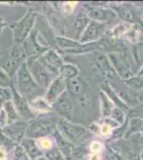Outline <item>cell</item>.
<instances>
[{"label":"cell","instance_id":"14","mask_svg":"<svg viewBox=\"0 0 143 160\" xmlns=\"http://www.w3.org/2000/svg\"><path fill=\"white\" fill-rule=\"evenodd\" d=\"M94 56L92 59V62L94 64L95 68L101 76L107 79H112L114 77H118L114 72L113 68L111 66L110 61H109L107 53L105 52H92Z\"/></svg>","mask_w":143,"mask_h":160},{"label":"cell","instance_id":"6","mask_svg":"<svg viewBox=\"0 0 143 160\" xmlns=\"http://www.w3.org/2000/svg\"><path fill=\"white\" fill-rule=\"evenodd\" d=\"M23 47L27 56V63H31L40 59L50 48L40 42V34L36 28L33 29L27 40L23 43Z\"/></svg>","mask_w":143,"mask_h":160},{"label":"cell","instance_id":"15","mask_svg":"<svg viewBox=\"0 0 143 160\" xmlns=\"http://www.w3.org/2000/svg\"><path fill=\"white\" fill-rule=\"evenodd\" d=\"M28 123L24 122V121H19V122L9 124L7 127H4L3 133L8 138L11 140L14 144H19L23 139L26 137V132H27Z\"/></svg>","mask_w":143,"mask_h":160},{"label":"cell","instance_id":"29","mask_svg":"<svg viewBox=\"0 0 143 160\" xmlns=\"http://www.w3.org/2000/svg\"><path fill=\"white\" fill-rule=\"evenodd\" d=\"M124 83L127 88L131 90H143V76H135V77H129L127 79H124Z\"/></svg>","mask_w":143,"mask_h":160},{"label":"cell","instance_id":"26","mask_svg":"<svg viewBox=\"0 0 143 160\" xmlns=\"http://www.w3.org/2000/svg\"><path fill=\"white\" fill-rule=\"evenodd\" d=\"M141 34H142L141 26L138 24H131L128 31L126 32V34L124 35V38L129 41V42H131L132 44H137L139 43Z\"/></svg>","mask_w":143,"mask_h":160},{"label":"cell","instance_id":"3","mask_svg":"<svg viewBox=\"0 0 143 160\" xmlns=\"http://www.w3.org/2000/svg\"><path fill=\"white\" fill-rule=\"evenodd\" d=\"M38 15L40 12L34 9H29L19 20L10 24V29L12 31L13 41L15 44H23L27 40L34 29Z\"/></svg>","mask_w":143,"mask_h":160},{"label":"cell","instance_id":"41","mask_svg":"<svg viewBox=\"0 0 143 160\" xmlns=\"http://www.w3.org/2000/svg\"><path fill=\"white\" fill-rule=\"evenodd\" d=\"M7 27V22L6 19L3 18V17H0V35L2 34V32H3L4 28Z\"/></svg>","mask_w":143,"mask_h":160},{"label":"cell","instance_id":"30","mask_svg":"<svg viewBox=\"0 0 143 160\" xmlns=\"http://www.w3.org/2000/svg\"><path fill=\"white\" fill-rule=\"evenodd\" d=\"M132 56L138 66L143 65V42L134 44L132 46Z\"/></svg>","mask_w":143,"mask_h":160},{"label":"cell","instance_id":"34","mask_svg":"<svg viewBox=\"0 0 143 160\" xmlns=\"http://www.w3.org/2000/svg\"><path fill=\"white\" fill-rule=\"evenodd\" d=\"M36 141H38V145H40L41 149H42L44 153L56 145V144H54V139L53 135L48 136V137H44V138H41V139H38V140H36Z\"/></svg>","mask_w":143,"mask_h":160},{"label":"cell","instance_id":"38","mask_svg":"<svg viewBox=\"0 0 143 160\" xmlns=\"http://www.w3.org/2000/svg\"><path fill=\"white\" fill-rule=\"evenodd\" d=\"M104 149L103 143L100 141H92L89 144V151L90 154H100Z\"/></svg>","mask_w":143,"mask_h":160},{"label":"cell","instance_id":"40","mask_svg":"<svg viewBox=\"0 0 143 160\" xmlns=\"http://www.w3.org/2000/svg\"><path fill=\"white\" fill-rule=\"evenodd\" d=\"M0 160H10L9 152H8L3 146H0Z\"/></svg>","mask_w":143,"mask_h":160},{"label":"cell","instance_id":"24","mask_svg":"<svg viewBox=\"0 0 143 160\" xmlns=\"http://www.w3.org/2000/svg\"><path fill=\"white\" fill-rule=\"evenodd\" d=\"M98 98H100V118H109L112 112L113 108L115 107L107 95L105 94L101 90L98 92Z\"/></svg>","mask_w":143,"mask_h":160},{"label":"cell","instance_id":"8","mask_svg":"<svg viewBox=\"0 0 143 160\" xmlns=\"http://www.w3.org/2000/svg\"><path fill=\"white\" fill-rule=\"evenodd\" d=\"M53 112L60 118L73 121L74 118V100L69 94V92H64L56 102L51 105Z\"/></svg>","mask_w":143,"mask_h":160},{"label":"cell","instance_id":"17","mask_svg":"<svg viewBox=\"0 0 143 160\" xmlns=\"http://www.w3.org/2000/svg\"><path fill=\"white\" fill-rule=\"evenodd\" d=\"M71 17L73 18V25H74V29H75L73 38L78 41L80 38V37H81V34L84 33V31L85 30L87 26L89 25L91 19L89 18V16L87 15V13L82 9L81 6L79 8H77L76 12H75L74 15H72Z\"/></svg>","mask_w":143,"mask_h":160},{"label":"cell","instance_id":"36","mask_svg":"<svg viewBox=\"0 0 143 160\" xmlns=\"http://www.w3.org/2000/svg\"><path fill=\"white\" fill-rule=\"evenodd\" d=\"M13 80L0 66V88H12Z\"/></svg>","mask_w":143,"mask_h":160},{"label":"cell","instance_id":"33","mask_svg":"<svg viewBox=\"0 0 143 160\" xmlns=\"http://www.w3.org/2000/svg\"><path fill=\"white\" fill-rule=\"evenodd\" d=\"M13 93L11 88H0V110L8 102L12 100Z\"/></svg>","mask_w":143,"mask_h":160},{"label":"cell","instance_id":"2","mask_svg":"<svg viewBox=\"0 0 143 160\" xmlns=\"http://www.w3.org/2000/svg\"><path fill=\"white\" fill-rule=\"evenodd\" d=\"M13 87L16 89V91L20 95L26 97L28 100L41 96V95H38V93L42 88L36 83L34 78L32 77L30 69L27 65V62L22 64V66L17 71L14 79H13Z\"/></svg>","mask_w":143,"mask_h":160},{"label":"cell","instance_id":"12","mask_svg":"<svg viewBox=\"0 0 143 160\" xmlns=\"http://www.w3.org/2000/svg\"><path fill=\"white\" fill-rule=\"evenodd\" d=\"M12 93H13V98L12 102L14 104V107L16 109L18 115L22 118V121L24 122H30L33 118L36 117V114L34 113V111L31 109L29 100H28L26 97H24L23 95H20L19 93L16 91L14 87L12 86Z\"/></svg>","mask_w":143,"mask_h":160},{"label":"cell","instance_id":"9","mask_svg":"<svg viewBox=\"0 0 143 160\" xmlns=\"http://www.w3.org/2000/svg\"><path fill=\"white\" fill-rule=\"evenodd\" d=\"M28 68L30 69V73L32 75V77L34 78L35 82L38 84L42 89L46 90L48 86L50 84V82L53 81L54 78H57L54 74H51L45 66L43 65V63L40 61V59H38L34 62L31 63H27Z\"/></svg>","mask_w":143,"mask_h":160},{"label":"cell","instance_id":"27","mask_svg":"<svg viewBox=\"0 0 143 160\" xmlns=\"http://www.w3.org/2000/svg\"><path fill=\"white\" fill-rule=\"evenodd\" d=\"M3 110L6 111V113H7L8 120H9V124H13V123H16V122L22 121V118H20L19 115H18L16 109H15L14 104H13L12 100L8 102L7 104L3 106Z\"/></svg>","mask_w":143,"mask_h":160},{"label":"cell","instance_id":"1","mask_svg":"<svg viewBox=\"0 0 143 160\" xmlns=\"http://www.w3.org/2000/svg\"><path fill=\"white\" fill-rule=\"evenodd\" d=\"M58 118L54 112L36 115L32 121L28 122L26 137L38 140L44 137L51 136L57 129Z\"/></svg>","mask_w":143,"mask_h":160},{"label":"cell","instance_id":"13","mask_svg":"<svg viewBox=\"0 0 143 160\" xmlns=\"http://www.w3.org/2000/svg\"><path fill=\"white\" fill-rule=\"evenodd\" d=\"M40 61L42 62L43 65L56 77L59 76L60 68L65 63L63 58H62V55L56 49V48H49V49L40 58Z\"/></svg>","mask_w":143,"mask_h":160},{"label":"cell","instance_id":"37","mask_svg":"<svg viewBox=\"0 0 143 160\" xmlns=\"http://www.w3.org/2000/svg\"><path fill=\"white\" fill-rule=\"evenodd\" d=\"M100 131H98V136L103 137V138H109V137L112 136V132H113V129L108 126L107 124H104L100 122Z\"/></svg>","mask_w":143,"mask_h":160},{"label":"cell","instance_id":"4","mask_svg":"<svg viewBox=\"0 0 143 160\" xmlns=\"http://www.w3.org/2000/svg\"><path fill=\"white\" fill-rule=\"evenodd\" d=\"M57 129L66 140L72 142L75 145L85 144L84 142L92 136V132L89 130V128L65 118H58Z\"/></svg>","mask_w":143,"mask_h":160},{"label":"cell","instance_id":"7","mask_svg":"<svg viewBox=\"0 0 143 160\" xmlns=\"http://www.w3.org/2000/svg\"><path fill=\"white\" fill-rule=\"evenodd\" d=\"M43 12L46 20L57 35L66 37V18L53 3H43Z\"/></svg>","mask_w":143,"mask_h":160},{"label":"cell","instance_id":"22","mask_svg":"<svg viewBox=\"0 0 143 160\" xmlns=\"http://www.w3.org/2000/svg\"><path fill=\"white\" fill-rule=\"evenodd\" d=\"M84 90H85L84 82L79 76L66 81V91L69 92V94L73 97V99H74L75 97H79L80 95L84 94Z\"/></svg>","mask_w":143,"mask_h":160},{"label":"cell","instance_id":"5","mask_svg":"<svg viewBox=\"0 0 143 160\" xmlns=\"http://www.w3.org/2000/svg\"><path fill=\"white\" fill-rule=\"evenodd\" d=\"M91 20L109 25L118 18L115 12L108 6V2H85L81 4Z\"/></svg>","mask_w":143,"mask_h":160},{"label":"cell","instance_id":"23","mask_svg":"<svg viewBox=\"0 0 143 160\" xmlns=\"http://www.w3.org/2000/svg\"><path fill=\"white\" fill-rule=\"evenodd\" d=\"M29 104H30L31 109L34 111V113L36 115L53 112L51 105L44 98V96H38V97H35V98L29 100Z\"/></svg>","mask_w":143,"mask_h":160},{"label":"cell","instance_id":"18","mask_svg":"<svg viewBox=\"0 0 143 160\" xmlns=\"http://www.w3.org/2000/svg\"><path fill=\"white\" fill-rule=\"evenodd\" d=\"M53 137L54 139V144H56V146L61 151V153L64 155L66 160H73V152H74V148H75V144H73L72 142L66 140V139L59 132L58 129H56L54 131Z\"/></svg>","mask_w":143,"mask_h":160},{"label":"cell","instance_id":"43","mask_svg":"<svg viewBox=\"0 0 143 160\" xmlns=\"http://www.w3.org/2000/svg\"><path fill=\"white\" fill-rule=\"evenodd\" d=\"M138 75H140V76H143V65L141 66V68L139 69V73H138Z\"/></svg>","mask_w":143,"mask_h":160},{"label":"cell","instance_id":"10","mask_svg":"<svg viewBox=\"0 0 143 160\" xmlns=\"http://www.w3.org/2000/svg\"><path fill=\"white\" fill-rule=\"evenodd\" d=\"M107 24H103V22H98L95 20H90L89 25L87 26L84 33L78 40V42L81 44H89L98 42L101 38L105 37V33L108 29Z\"/></svg>","mask_w":143,"mask_h":160},{"label":"cell","instance_id":"20","mask_svg":"<svg viewBox=\"0 0 143 160\" xmlns=\"http://www.w3.org/2000/svg\"><path fill=\"white\" fill-rule=\"evenodd\" d=\"M100 90H101L109 98L112 100V102L115 107L121 108V109L124 111L128 110V106H127V104L119 96V94L116 93V91L114 90V88L111 86V83L109 81H104L103 83H100Z\"/></svg>","mask_w":143,"mask_h":160},{"label":"cell","instance_id":"16","mask_svg":"<svg viewBox=\"0 0 143 160\" xmlns=\"http://www.w3.org/2000/svg\"><path fill=\"white\" fill-rule=\"evenodd\" d=\"M64 92H66V81L58 76L50 82L48 88L45 90L44 98L50 105H53Z\"/></svg>","mask_w":143,"mask_h":160},{"label":"cell","instance_id":"25","mask_svg":"<svg viewBox=\"0 0 143 160\" xmlns=\"http://www.w3.org/2000/svg\"><path fill=\"white\" fill-rule=\"evenodd\" d=\"M80 75V69L77 65L73 63H64L63 66L59 71V77L63 80H67L78 77Z\"/></svg>","mask_w":143,"mask_h":160},{"label":"cell","instance_id":"19","mask_svg":"<svg viewBox=\"0 0 143 160\" xmlns=\"http://www.w3.org/2000/svg\"><path fill=\"white\" fill-rule=\"evenodd\" d=\"M108 6L115 12L118 18H120L122 22H127V24H134V13L131 9L128 7L127 3H115V2H108Z\"/></svg>","mask_w":143,"mask_h":160},{"label":"cell","instance_id":"28","mask_svg":"<svg viewBox=\"0 0 143 160\" xmlns=\"http://www.w3.org/2000/svg\"><path fill=\"white\" fill-rule=\"evenodd\" d=\"M10 152H11L9 156L10 160H31L20 144H16Z\"/></svg>","mask_w":143,"mask_h":160},{"label":"cell","instance_id":"11","mask_svg":"<svg viewBox=\"0 0 143 160\" xmlns=\"http://www.w3.org/2000/svg\"><path fill=\"white\" fill-rule=\"evenodd\" d=\"M111 66L113 68L116 76L127 79L130 77V65L127 61V55L125 51H114L107 53Z\"/></svg>","mask_w":143,"mask_h":160},{"label":"cell","instance_id":"32","mask_svg":"<svg viewBox=\"0 0 143 160\" xmlns=\"http://www.w3.org/2000/svg\"><path fill=\"white\" fill-rule=\"evenodd\" d=\"M44 156L47 158V160H66L64 155L61 153V151L56 145L50 149H48V151H46L44 153Z\"/></svg>","mask_w":143,"mask_h":160},{"label":"cell","instance_id":"35","mask_svg":"<svg viewBox=\"0 0 143 160\" xmlns=\"http://www.w3.org/2000/svg\"><path fill=\"white\" fill-rule=\"evenodd\" d=\"M109 118H111L112 120H114L116 123H119L120 125H123V124L125 123L126 115H125L124 110H122L121 108H119V107H114Z\"/></svg>","mask_w":143,"mask_h":160},{"label":"cell","instance_id":"39","mask_svg":"<svg viewBox=\"0 0 143 160\" xmlns=\"http://www.w3.org/2000/svg\"><path fill=\"white\" fill-rule=\"evenodd\" d=\"M8 125H9V120H8L6 111H4L3 108H2V109L0 110V127L3 129V128L7 127Z\"/></svg>","mask_w":143,"mask_h":160},{"label":"cell","instance_id":"31","mask_svg":"<svg viewBox=\"0 0 143 160\" xmlns=\"http://www.w3.org/2000/svg\"><path fill=\"white\" fill-rule=\"evenodd\" d=\"M88 155H90L89 145L87 144L75 145L74 152H73V159H81L84 157H87Z\"/></svg>","mask_w":143,"mask_h":160},{"label":"cell","instance_id":"21","mask_svg":"<svg viewBox=\"0 0 143 160\" xmlns=\"http://www.w3.org/2000/svg\"><path fill=\"white\" fill-rule=\"evenodd\" d=\"M19 144L23 146V148L26 151V153L28 154V156L30 157L31 160H35L44 156V152L41 149L40 145H38V141L35 139L25 137Z\"/></svg>","mask_w":143,"mask_h":160},{"label":"cell","instance_id":"44","mask_svg":"<svg viewBox=\"0 0 143 160\" xmlns=\"http://www.w3.org/2000/svg\"><path fill=\"white\" fill-rule=\"evenodd\" d=\"M35 160H47V158H46L45 156H42V157H40V158H38V159H35Z\"/></svg>","mask_w":143,"mask_h":160},{"label":"cell","instance_id":"42","mask_svg":"<svg viewBox=\"0 0 143 160\" xmlns=\"http://www.w3.org/2000/svg\"><path fill=\"white\" fill-rule=\"evenodd\" d=\"M89 160H101L100 154H90Z\"/></svg>","mask_w":143,"mask_h":160}]
</instances>
